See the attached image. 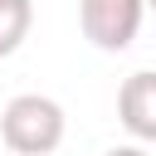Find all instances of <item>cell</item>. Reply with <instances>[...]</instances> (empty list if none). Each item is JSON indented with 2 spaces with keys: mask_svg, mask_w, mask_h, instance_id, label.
Here are the masks:
<instances>
[{
  "mask_svg": "<svg viewBox=\"0 0 156 156\" xmlns=\"http://www.w3.org/2000/svg\"><path fill=\"white\" fill-rule=\"evenodd\" d=\"M63 132H68V117L44 93H20L0 112V141L15 156H49V151H58Z\"/></svg>",
  "mask_w": 156,
  "mask_h": 156,
  "instance_id": "obj_1",
  "label": "cell"
},
{
  "mask_svg": "<svg viewBox=\"0 0 156 156\" xmlns=\"http://www.w3.org/2000/svg\"><path fill=\"white\" fill-rule=\"evenodd\" d=\"M141 15H146V0H78L83 39L93 49H107V54H122L136 39Z\"/></svg>",
  "mask_w": 156,
  "mask_h": 156,
  "instance_id": "obj_2",
  "label": "cell"
},
{
  "mask_svg": "<svg viewBox=\"0 0 156 156\" xmlns=\"http://www.w3.org/2000/svg\"><path fill=\"white\" fill-rule=\"evenodd\" d=\"M117 117H122V127L136 141L156 146V68H141V73L122 78V88H117Z\"/></svg>",
  "mask_w": 156,
  "mask_h": 156,
  "instance_id": "obj_3",
  "label": "cell"
},
{
  "mask_svg": "<svg viewBox=\"0 0 156 156\" xmlns=\"http://www.w3.org/2000/svg\"><path fill=\"white\" fill-rule=\"evenodd\" d=\"M34 24V0H0V58H10Z\"/></svg>",
  "mask_w": 156,
  "mask_h": 156,
  "instance_id": "obj_4",
  "label": "cell"
},
{
  "mask_svg": "<svg viewBox=\"0 0 156 156\" xmlns=\"http://www.w3.org/2000/svg\"><path fill=\"white\" fill-rule=\"evenodd\" d=\"M107 156H151V151H146V146H141V141H136V146H112V151H107Z\"/></svg>",
  "mask_w": 156,
  "mask_h": 156,
  "instance_id": "obj_5",
  "label": "cell"
},
{
  "mask_svg": "<svg viewBox=\"0 0 156 156\" xmlns=\"http://www.w3.org/2000/svg\"><path fill=\"white\" fill-rule=\"evenodd\" d=\"M146 5H151V10H156V0H146Z\"/></svg>",
  "mask_w": 156,
  "mask_h": 156,
  "instance_id": "obj_6",
  "label": "cell"
}]
</instances>
